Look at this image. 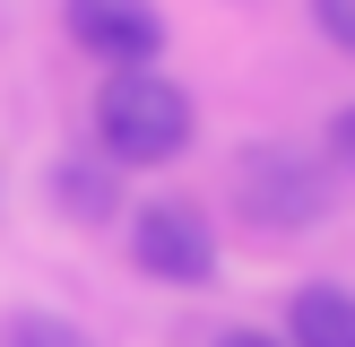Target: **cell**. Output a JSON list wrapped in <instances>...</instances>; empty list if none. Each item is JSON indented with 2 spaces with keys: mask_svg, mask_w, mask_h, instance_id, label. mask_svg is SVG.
<instances>
[{
  "mask_svg": "<svg viewBox=\"0 0 355 347\" xmlns=\"http://www.w3.org/2000/svg\"><path fill=\"white\" fill-rule=\"evenodd\" d=\"M52 200H61L78 226H104V217L121 208V174H113V156H61V165H52Z\"/></svg>",
  "mask_w": 355,
  "mask_h": 347,
  "instance_id": "6",
  "label": "cell"
},
{
  "mask_svg": "<svg viewBox=\"0 0 355 347\" xmlns=\"http://www.w3.org/2000/svg\"><path fill=\"white\" fill-rule=\"evenodd\" d=\"M61 35L104 69H156L165 52V9L156 0H61Z\"/></svg>",
  "mask_w": 355,
  "mask_h": 347,
  "instance_id": "4",
  "label": "cell"
},
{
  "mask_svg": "<svg viewBox=\"0 0 355 347\" xmlns=\"http://www.w3.org/2000/svg\"><path fill=\"white\" fill-rule=\"evenodd\" d=\"M208 347H286V330H260V321H234V330H217Z\"/></svg>",
  "mask_w": 355,
  "mask_h": 347,
  "instance_id": "10",
  "label": "cell"
},
{
  "mask_svg": "<svg viewBox=\"0 0 355 347\" xmlns=\"http://www.w3.org/2000/svg\"><path fill=\"white\" fill-rule=\"evenodd\" d=\"M0 347H96L78 321H61V312H9L0 321Z\"/></svg>",
  "mask_w": 355,
  "mask_h": 347,
  "instance_id": "7",
  "label": "cell"
},
{
  "mask_svg": "<svg viewBox=\"0 0 355 347\" xmlns=\"http://www.w3.org/2000/svg\"><path fill=\"white\" fill-rule=\"evenodd\" d=\"M191 130H200V104H191L182 78H165V69H104L96 87V148L113 156V165H173V156L191 148Z\"/></svg>",
  "mask_w": 355,
  "mask_h": 347,
  "instance_id": "1",
  "label": "cell"
},
{
  "mask_svg": "<svg viewBox=\"0 0 355 347\" xmlns=\"http://www.w3.org/2000/svg\"><path fill=\"white\" fill-rule=\"evenodd\" d=\"M217 226H208L200 200L182 191H156V200L130 208V269L156 278V287H208L217 278Z\"/></svg>",
  "mask_w": 355,
  "mask_h": 347,
  "instance_id": "3",
  "label": "cell"
},
{
  "mask_svg": "<svg viewBox=\"0 0 355 347\" xmlns=\"http://www.w3.org/2000/svg\"><path fill=\"white\" fill-rule=\"evenodd\" d=\"M234 208H243V226H260V235H304V226L329 208V183H321V165H312V148L260 139V148L234 156Z\"/></svg>",
  "mask_w": 355,
  "mask_h": 347,
  "instance_id": "2",
  "label": "cell"
},
{
  "mask_svg": "<svg viewBox=\"0 0 355 347\" xmlns=\"http://www.w3.org/2000/svg\"><path fill=\"white\" fill-rule=\"evenodd\" d=\"M286 347H355V287L304 278L286 295Z\"/></svg>",
  "mask_w": 355,
  "mask_h": 347,
  "instance_id": "5",
  "label": "cell"
},
{
  "mask_svg": "<svg viewBox=\"0 0 355 347\" xmlns=\"http://www.w3.org/2000/svg\"><path fill=\"white\" fill-rule=\"evenodd\" d=\"M329 165L355 174V104H338V121H329Z\"/></svg>",
  "mask_w": 355,
  "mask_h": 347,
  "instance_id": "9",
  "label": "cell"
},
{
  "mask_svg": "<svg viewBox=\"0 0 355 347\" xmlns=\"http://www.w3.org/2000/svg\"><path fill=\"white\" fill-rule=\"evenodd\" d=\"M312 26H321L338 52H355V0H312Z\"/></svg>",
  "mask_w": 355,
  "mask_h": 347,
  "instance_id": "8",
  "label": "cell"
}]
</instances>
